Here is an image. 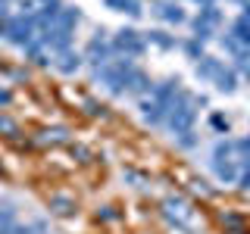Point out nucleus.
Masks as SVG:
<instances>
[{"mask_svg": "<svg viewBox=\"0 0 250 234\" xmlns=\"http://www.w3.org/2000/svg\"><path fill=\"white\" fill-rule=\"evenodd\" d=\"M109 44H113V53H125V57H138V53H144V47H147L144 35H138V31H131V28L119 31Z\"/></svg>", "mask_w": 250, "mask_h": 234, "instance_id": "nucleus-2", "label": "nucleus"}, {"mask_svg": "<svg viewBox=\"0 0 250 234\" xmlns=\"http://www.w3.org/2000/svg\"><path fill=\"white\" fill-rule=\"evenodd\" d=\"M144 41H150V44H156V47H163V50H172V47H178V41H175L172 35H166V31H147Z\"/></svg>", "mask_w": 250, "mask_h": 234, "instance_id": "nucleus-11", "label": "nucleus"}, {"mask_svg": "<svg viewBox=\"0 0 250 234\" xmlns=\"http://www.w3.org/2000/svg\"><path fill=\"white\" fill-rule=\"evenodd\" d=\"M82 59H88L94 69L106 66V62L113 59V44H109L106 38H104V35L97 31V35L91 38V44H88V50H84V57H82Z\"/></svg>", "mask_w": 250, "mask_h": 234, "instance_id": "nucleus-3", "label": "nucleus"}, {"mask_svg": "<svg viewBox=\"0 0 250 234\" xmlns=\"http://www.w3.org/2000/svg\"><path fill=\"white\" fill-rule=\"evenodd\" d=\"M244 19H247V22H250V6H247V13H244Z\"/></svg>", "mask_w": 250, "mask_h": 234, "instance_id": "nucleus-17", "label": "nucleus"}, {"mask_svg": "<svg viewBox=\"0 0 250 234\" xmlns=\"http://www.w3.org/2000/svg\"><path fill=\"white\" fill-rule=\"evenodd\" d=\"M106 6H116V13H128L131 19H138L141 16V3L138 0H104Z\"/></svg>", "mask_w": 250, "mask_h": 234, "instance_id": "nucleus-10", "label": "nucleus"}, {"mask_svg": "<svg viewBox=\"0 0 250 234\" xmlns=\"http://www.w3.org/2000/svg\"><path fill=\"white\" fill-rule=\"evenodd\" d=\"M209 122H213V128H216V131H222V135L229 131V119H225V116H219V113H216V116H213Z\"/></svg>", "mask_w": 250, "mask_h": 234, "instance_id": "nucleus-14", "label": "nucleus"}, {"mask_svg": "<svg viewBox=\"0 0 250 234\" xmlns=\"http://www.w3.org/2000/svg\"><path fill=\"white\" fill-rule=\"evenodd\" d=\"M213 84H216V88L222 91V94H231L234 88H238V75H234V69H225V66H222V69L216 72Z\"/></svg>", "mask_w": 250, "mask_h": 234, "instance_id": "nucleus-6", "label": "nucleus"}, {"mask_svg": "<svg viewBox=\"0 0 250 234\" xmlns=\"http://www.w3.org/2000/svg\"><path fill=\"white\" fill-rule=\"evenodd\" d=\"M209 166H213V172H216L219 181H225V184H234V181H238L241 166H238L234 159H209Z\"/></svg>", "mask_w": 250, "mask_h": 234, "instance_id": "nucleus-4", "label": "nucleus"}, {"mask_svg": "<svg viewBox=\"0 0 250 234\" xmlns=\"http://www.w3.org/2000/svg\"><path fill=\"white\" fill-rule=\"evenodd\" d=\"M219 69H222V62L216 57H200L197 59V78H203V81H213Z\"/></svg>", "mask_w": 250, "mask_h": 234, "instance_id": "nucleus-7", "label": "nucleus"}, {"mask_svg": "<svg viewBox=\"0 0 250 234\" xmlns=\"http://www.w3.org/2000/svg\"><path fill=\"white\" fill-rule=\"evenodd\" d=\"M178 140V147H182V150H191V147H197V140H200V135H197V131H185V135H178L175 137Z\"/></svg>", "mask_w": 250, "mask_h": 234, "instance_id": "nucleus-12", "label": "nucleus"}, {"mask_svg": "<svg viewBox=\"0 0 250 234\" xmlns=\"http://www.w3.org/2000/svg\"><path fill=\"white\" fill-rule=\"evenodd\" d=\"M0 103H10V91H0Z\"/></svg>", "mask_w": 250, "mask_h": 234, "instance_id": "nucleus-15", "label": "nucleus"}, {"mask_svg": "<svg viewBox=\"0 0 250 234\" xmlns=\"http://www.w3.org/2000/svg\"><path fill=\"white\" fill-rule=\"evenodd\" d=\"M53 66L60 69V72H66V75H72L78 66H82V53H75L72 47L69 50H62V53H57V59H53Z\"/></svg>", "mask_w": 250, "mask_h": 234, "instance_id": "nucleus-5", "label": "nucleus"}, {"mask_svg": "<svg viewBox=\"0 0 250 234\" xmlns=\"http://www.w3.org/2000/svg\"><path fill=\"white\" fill-rule=\"evenodd\" d=\"M182 47H185V53H188L191 59H200V57H203V44L197 41V38H194V41H185Z\"/></svg>", "mask_w": 250, "mask_h": 234, "instance_id": "nucleus-13", "label": "nucleus"}, {"mask_svg": "<svg viewBox=\"0 0 250 234\" xmlns=\"http://www.w3.org/2000/svg\"><path fill=\"white\" fill-rule=\"evenodd\" d=\"M156 16H160V19H166V22H185V10L178 3H160L156 6Z\"/></svg>", "mask_w": 250, "mask_h": 234, "instance_id": "nucleus-9", "label": "nucleus"}, {"mask_svg": "<svg viewBox=\"0 0 250 234\" xmlns=\"http://www.w3.org/2000/svg\"><path fill=\"white\" fill-rule=\"evenodd\" d=\"M219 22H222V13H219L213 3H207V6L200 10V16L194 19V38L203 44L207 38H213V31L219 28Z\"/></svg>", "mask_w": 250, "mask_h": 234, "instance_id": "nucleus-1", "label": "nucleus"}, {"mask_svg": "<svg viewBox=\"0 0 250 234\" xmlns=\"http://www.w3.org/2000/svg\"><path fill=\"white\" fill-rule=\"evenodd\" d=\"M244 78H247V81H250V66H247V69H244Z\"/></svg>", "mask_w": 250, "mask_h": 234, "instance_id": "nucleus-16", "label": "nucleus"}, {"mask_svg": "<svg viewBox=\"0 0 250 234\" xmlns=\"http://www.w3.org/2000/svg\"><path fill=\"white\" fill-rule=\"evenodd\" d=\"M229 35H231L241 47H250V22L244 19V16H241V19H234L231 28H229Z\"/></svg>", "mask_w": 250, "mask_h": 234, "instance_id": "nucleus-8", "label": "nucleus"}]
</instances>
